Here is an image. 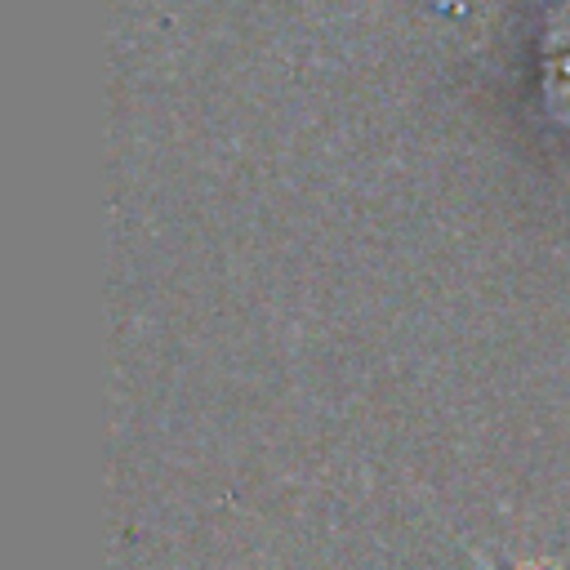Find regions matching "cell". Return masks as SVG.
<instances>
[{"mask_svg": "<svg viewBox=\"0 0 570 570\" xmlns=\"http://www.w3.org/2000/svg\"><path fill=\"white\" fill-rule=\"evenodd\" d=\"M476 561H481V566H485V570H494V566H490V561H485V557H481V552H476ZM517 570H566V566H561V561H557V557H534V561H521V566H517Z\"/></svg>", "mask_w": 570, "mask_h": 570, "instance_id": "6da1fadb", "label": "cell"}]
</instances>
